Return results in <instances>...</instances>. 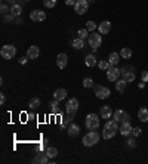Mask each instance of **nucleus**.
Segmentation results:
<instances>
[{"instance_id":"14","label":"nucleus","mask_w":148,"mask_h":164,"mask_svg":"<svg viewBox=\"0 0 148 164\" xmlns=\"http://www.w3.org/2000/svg\"><path fill=\"white\" fill-rule=\"evenodd\" d=\"M113 109H111V107H108V105H104V107H101V117L104 118V120H110L111 117H113Z\"/></svg>"},{"instance_id":"19","label":"nucleus","mask_w":148,"mask_h":164,"mask_svg":"<svg viewBox=\"0 0 148 164\" xmlns=\"http://www.w3.org/2000/svg\"><path fill=\"white\" fill-rule=\"evenodd\" d=\"M68 136H71V137H76L77 136V135H79V133H80V127H79V126H77V124H71V126H70V127H68Z\"/></svg>"},{"instance_id":"33","label":"nucleus","mask_w":148,"mask_h":164,"mask_svg":"<svg viewBox=\"0 0 148 164\" xmlns=\"http://www.w3.org/2000/svg\"><path fill=\"white\" fill-rule=\"evenodd\" d=\"M98 67H99L102 71H107V69L110 68V62H108V61H104V59H102V61L98 62Z\"/></svg>"},{"instance_id":"12","label":"nucleus","mask_w":148,"mask_h":164,"mask_svg":"<svg viewBox=\"0 0 148 164\" xmlns=\"http://www.w3.org/2000/svg\"><path fill=\"white\" fill-rule=\"evenodd\" d=\"M67 64H68V56L65 53H59L56 56V65H58V68L64 69L67 67Z\"/></svg>"},{"instance_id":"11","label":"nucleus","mask_w":148,"mask_h":164,"mask_svg":"<svg viewBox=\"0 0 148 164\" xmlns=\"http://www.w3.org/2000/svg\"><path fill=\"white\" fill-rule=\"evenodd\" d=\"M30 19L34 21V22H41V21L46 19V12H43V11H33L30 14Z\"/></svg>"},{"instance_id":"7","label":"nucleus","mask_w":148,"mask_h":164,"mask_svg":"<svg viewBox=\"0 0 148 164\" xmlns=\"http://www.w3.org/2000/svg\"><path fill=\"white\" fill-rule=\"evenodd\" d=\"M88 9H89L88 0H77L76 5H74V11H76V14H79V15H85L88 12Z\"/></svg>"},{"instance_id":"36","label":"nucleus","mask_w":148,"mask_h":164,"mask_svg":"<svg viewBox=\"0 0 148 164\" xmlns=\"http://www.w3.org/2000/svg\"><path fill=\"white\" fill-rule=\"evenodd\" d=\"M141 133H142L141 127H133V129H132V136L138 137V136H141Z\"/></svg>"},{"instance_id":"31","label":"nucleus","mask_w":148,"mask_h":164,"mask_svg":"<svg viewBox=\"0 0 148 164\" xmlns=\"http://www.w3.org/2000/svg\"><path fill=\"white\" fill-rule=\"evenodd\" d=\"M77 36L80 37V39H86V37H89V30L88 28H81V30H79V33H77Z\"/></svg>"},{"instance_id":"13","label":"nucleus","mask_w":148,"mask_h":164,"mask_svg":"<svg viewBox=\"0 0 148 164\" xmlns=\"http://www.w3.org/2000/svg\"><path fill=\"white\" fill-rule=\"evenodd\" d=\"M98 30H99L101 34H108L111 31V22L110 21H102L101 24L98 25Z\"/></svg>"},{"instance_id":"3","label":"nucleus","mask_w":148,"mask_h":164,"mask_svg":"<svg viewBox=\"0 0 148 164\" xmlns=\"http://www.w3.org/2000/svg\"><path fill=\"white\" fill-rule=\"evenodd\" d=\"M85 124H86L88 130H96L99 127V117L96 114H88L86 120H85Z\"/></svg>"},{"instance_id":"30","label":"nucleus","mask_w":148,"mask_h":164,"mask_svg":"<svg viewBox=\"0 0 148 164\" xmlns=\"http://www.w3.org/2000/svg\"><path fill=\"white\" fill-rule=\"evenodd\" d=\"M105 127H108V129L119 130V123H117L115 120H108L107 123H105Z\"/></svg>"},{"instance_id":"21","label":"nucleus","mask_w":148,"mask_h":164,"mask_svg":"<svg viewBox=\"0 0 148 164\" xmlns=\"http://www.w3.org/2000/svg\"><path fill=\"white\" fill-rule=\"evenodd\" d=\"M115 132H117V130L104 127V130H102V137H104V139H111L113 136H115Z\"/></svg>"},{"instance_id":"16","label":"nucleus","mask_w":148,"mask_h":164,"mask_svg":"<svg viewBox=\"0 0 148 164\" xmlns=\"http://www.w3.org/2000/svg\"><path fill=\"white\" fill-rule=\"evenodd\" d=\"M39 55H40V50L37 46H31V48H28L27 50V58L28 59H37L39 58Z\"/></svg>"},{"instance_id":"20","label":"nucleus","mask_w":148,"mask_h":164,"mask_svg":"<svg viewBox=\"0 0 148 164\" xmlns=\"http://www.w3.org/2000/svg\"><path fill=\"white\" fill-rule=\"evenodd\" d=\"M138 118L141 120L142 123H147L148 121V108H141L138 111Z\"/></svg>"},{"instance_id":"42","label":"nucleus","mask_w":148,"mask_h":164,"mask_svg":"<svg viewBox=\"0 0 148 164\" xmlns=\"http://www.w3.org/2000/svg\"><path fill=\"white\" fill-rule=\"evenodd\" d=\"M76 2H77V0H65V5H67V6H71V5H76Z\"/></svg>"},{"instance_id":"23","label":"nucleus","mask_w":148,"mask_h":164,"mask_svg":"<svg viewBox=\"0 0 148 164\" xmlns=\"http://www.w3.org/2000/svg\"><path fill=\"white\" fill-rule=\"evenodd\" d=\"M126 84H128V82H126L124 78L117 80V82H115V89H117V92L123 93V92H124V89H126Z\"/></svg>"},{"instance_id":"41","label":"nucleus","mask_w":148,"mask_h":164,"mask_svg":"<svg viewBox=\"0 0 148 164\" xmlns=\"http://www.w3.org/2000/svg\"><path fill=\"white\" fill-rule=\"evenodd\" d=\"M141 77H142V82H144V83H147V82H148V71H144Z\"/></svg>"},{"instance_id":"40","label":"nucleus","mask_w":148,"mask_h":164,"mask_svg":"<svg viewBox=\"0 0 148 164\" xmlns=\"http://www.w3.org/2000/svg\"><path fill=\"white\" fill-rule=\"evenodd\" d=\"M14 16L15 15H12V14L5 15V21H6V22H11V21H14Z\"/></svg>"},{"instance_id":"28","label":"nucleus","mask_w":148,"mask_h":164,"mask_svg":"<svg viewBox=\"0 0 148 164\" xmlns=\"http://www.w3.org/2000/svg\"><path fill=\"white\" fill-rule=\"evenodd\" d=\"M120 56L121 58H124V59H129L130 56H132V50L129 48H123L121 49V52H120Z\"/></svg>"},{"instance_id":"1","label":"nucleus","mask_w":148,"mask_h":164,"mask_svg":"<svg viewBox=\"0 0 148 164\" xmlns=\"http://www.w3.org/2000/svg\"><path fill=\"white\" fill-rule=\"evenodd\" d=\"M99 133L98 132H95V130H90L89 133H86L85 136H83V139H81V142H83V145L85 146H94V145H96L98 142H99Z\"/></svg>"},{"instance_id":"18","label":"nucleus","mask_w":148,"mask_h":164,"mask_svg":"<svg viewBox=\"0 0 148 164\" xmlns=\"http://www.w3.org/2000/svg\"><path fill=\"white\" fill-rule=\"evenodd\" d=\"M47 161H49V157H47L46 152H45V154H43V152H39V154L33 158V163H43L45 164V163H47Z\"/></svg>"},{"instance_id":"48","label":"nucleus","mask_w":148,"mask_h":164,"mask_svg":"<svg viewBox=\"0 0 148 164\" xmlns=\"http://www.w3.org/2000/svg\"><path fill=\"white\" fill-rule=\"evenodd\" d=\"M88 2H89V3H94V2H95V0H88Z\"/></svg>"},{"instance_id":"37","label":"nucleus","mask_w":148,"mask_h":164,"mask_svg":"<svg viewBox=\"0 0 148 164\" xmlns=\"http://www.w3.org/2000/svg\"><path fill=\"white\" fill-rule=\"evenodd\" d=\"M126 145H128L129 148H135V146H136V141H135V136H133V137H129L128 142H126Z\"/></svg>"},{"instance_id":"8","label":"nucleus","mask_w":148,"mask_h":164,"mask_svg":"<svg viewBox=\"0 0 148 164\" xmlns=\"http://www.w3.org/2000/svg\"><path fill=\"white\" fill-rule=\"evenodd\" d=\"M94 87H95V95L99 99H107L111 95V90L108 87H104V86H94Z\"/></svg>"},{"instance_id":"43","label":"nucleus","mask_w":148,"mask_h":164,"mask_svg":"<svg viewBox=\"0 0 148 164\" xmlns=\"http://www.w3.org/2000/svg\"><path fill=\"white\" fill-rule=\"evenodd\" d=\"M5 101H6V98H5V95H0V103L3 105V103H5Z\"/></svg>"},{"instance_id":"2","label":"nucleus","mask_w":148,"mask_h":164,"mask_svg":"<svg viewBox=\"0 0 148 164\" xmlns=\"http://www.w3.org/2000/svg\"><path fill=\"white\" fill-rule=\"evenodd\" d=\"M15 55H16V48H15L14 44H6V46H3L2 50H0V56L3 58V59H12Z\"/></svg>"},{"instance_id":"29","label":"nucleus","mask_w":148,"mask_h":164,"mask_svg":"<svg viewBox=\"0 0 148 164\" xmlns=\"http://www.w3.org/2000/svg\"><path fill=\"white\" fill-rule=\"evenodd\" d=\"M46 154H47V157H49V158H54V157L58 155V149L54 148V146H49V148L46 149Z\"/></svg>"},{"instance_id":"26","label":"nucleus","mask_w":148,"mask_h":164,"mask_svg":"<svg viewBox=\"0 0 148 164\" xmlns=\"http://www.w3.org/2000/svg\"><path fill=\"white\" fill-rule=\"evenodd\" d=\"M28 107L31 109H37L40 107V99H39V98H33V99L30 101V103H28Z\"/></svg>"},{"instance_id":"10","label":"nucleus","mask_w":148,"mask_h":164,"mask_svg":"<svg viewBox=\"0 0 148 164\" xmlns=\"http://www.w3.org/2000/svg\"><path fill=\"white\" fill-rule=\"evenodd\" d=\"M121 71V77L126 80L128 83H130V82H135V78H136V75H135V73H133V68L132 67H124V68H121L120 69Z\"/></svg>"},{"instance_id":"46","label":"nucleus","mask_w":148,"mask_h":164,"mask_svg":"<svg viewBox=\"0 0 148 164\" xmlns=\"http://www.w3.org/2000/svg\"><path fill=\"white\" fill-rule=\"evenodd\" d=\"M15 21H16V24H22V19H21L20 16H16V19Z\"/></svg>"},{"instance_id":"15","label":"nucleus","mask_w":148,"mask_h":164,"mask_svg":"<svg viewBox=\"0 0 148 164\" xmlns=\"http://www.w3.org/2000/svg\"><path fill=\"white\" fill-rule=\"evenodd\" d=\"M132 126H130V121H126V123H121L120 126V133L123 136H129V135H132Z\"/></svg>"},{"instance_id":"6","label":"nucleus","mask_w":148,"mask_h":164,"mask_svg":"<svg viewBox=\"0 0 148 164\" xmlns=\"http://www.w3.org/2000/svg\"><path fill=\"white\" fill-rule=\"evenodd\" d=\"M121 75V71L115 65H110V68L107 69V78L110 80V82H117L119 78H120Z\"/></svg>"},{"instance_id":"4","label":"nucleus","mask_w":148,"mask_h":164,"mask_svg":"<svg viewBox=\"0 0 148 164\" xmlns=\"http://www.w3.org/2000/svg\"><path fill=\"white\" fill-rule=\"evenodd\" d=\"M65 109H67V116L73 120L74 114H76V111L79 109V99H76V98H71V99H68L67 105H65Z\"/></svg>"},{"instance_id":"17","label":"nucleus","mask_w":148,"mask_h":164,"mask_svg":"<svg viewBox=\"0 0 148 164\" xmlns=\"http://www.w3.org/2000/svg\"><path fill=\"white\" fill-rule=\"evenodd\" d=\"M54 98L56 101H64L67 98V90L65 89H56L54 92Z\"/></svg>"},{"instance_id":"32","label":"nucleus","mask_w":148,"mask_h":164,"mask_svg":"<svg viewBox=\"0 0 148 164\" xmlns=\"http://www.w3.org/2000/svg\"><path fill=\"white\" fill-rule=\"evenodd\" d=\"M83 86L86 87V89H89V87H94L95 84H94V80L90 78V77H86L85 80H83Z\"/></svg>"},{"instance_id":"47","label":"nucleus","mask_w":148,"mask_h":164,"mask_svg":"<svg viewBox=\"0 0 148 164\" xmlns=\"http://www.w3.org/2000/svg\"><path fill=\"white\" fill-rule=\"evenodd\" d=\"M144 87H145V84H144V82H142V83H139V89H144Z\"/></svg>"},{"instance_id":"44","label":"nucleus","mask_w":148,"mask_h":164,"mask_svg":"<svg viewBox=\"0 0 148 164\" xmlns=\"http://www.w3.org/2000/svg\"><path fill=\"white\" fill-rule=\"evenodd\" d=\"M9 5H16V0H6Z\"/></svg>"},{"instance_id":"39","label":"nucleus","mask_w":148,"mask_h":164,"mask_svg":"<svg viewBox=\"0 0 148 164\" xmlns=\"http://www.w3.org/2000/svg\"><path fill=\"white\" fill-rule=\"evenodd\" d=\"M0 11H2V15H7V14H11V9H9V7H7L6 5H5V3L2 5V7H0Z\"/></svg>"},{"instance_id":"24","label":"nucleus","mask_w":148,"mask_h":164,"mask_svg":"<svg viewBox=\"0 0 148 164\" xmlns=\"http://www.w3.org/2000/svg\"><path fill=\"white\" fill-rule=\"evenodd\" d=\"M85 64H86L88 67L92 68V67L96 65V58H95L94 55H88V56H86V59H85Z\"/></svg>"},{"instance_id":"22","label":"nucleus","mask_w":148,"mask_h":164,"mask_svg":"<svg viewBox=\"0 0 148 164\" xmlns=\"http://www.w3.org/2000/svg\"><path fill=\"white\" fill-rule=\"evenodd\" d=\"M120 61V53H117V52H113V53L108 56V62H110V65H117Z\"/></svg>"},{"instance_id":"27","label":"nucleus","mask_w":148,"mask_h":164,"mask_svg":"<svg viewBox=\"0 0 148 164\" xmlns=\"http://www.w3.org/2000/svg\"><path fill=\"white\" fill-rule=\"evenodd\" d=\"M11 14L15 15V16H20V15L22 14V9H21L20 5H12V7H11Z\"/></svg>"},{"instance_id":"34","label":"nucleus","mask_w":148,"mask_h":164,"mask_svg":"<svg viewBox=\"0 0 148 164\" xmlns=\"http://www.w3.org/2000/svg\"><path fill=\"white\" fill-rule=\"evenodd\" d=\"M58 102H59V101H56V99H55L54 102H50V109H52L54 114H58V112H59V108H58L59 105H58Z\"/></svg>"},{"instance_id":"35","label":"nucleus","mask_w":148,"mask_h":164,"mask_svg":"<svg viewBox=\"0 0 148 164\" xmlns=\"http://www.w3.org/2000/svg\"><path fill=\"white\" fill-rule=\"evenodd\" d=\"M43 5H45V7L52 9V7L56 6V0H43Z\"/></svg>"},{"instance_id":"45","label":"nucleus","mask_w":148,"mask_h":164,"mask_svg":"<svg viewBox=\"0 0 148 164\" xmlns=\"http://www.w3.org/2000/svg\"><path fill=\"white\" fill-rule=\"evenodd\" d=\"M27 59H28V58H21L20 62H21V64H25V62H27Z\"/></svg>"},{"instance_id":"38","label":"nucleus","mask_w":148,"mask_h":164,"mask_svg":"<svg viewBox=\"0 0 148 164\" xmlns=\"http://www.w3.org/2000/svg\"><path fill=\"white\" fill-rule=\"evenodd\" d=\"M86 28H88L89 31H94L95 28H96V24H95L94 21H88L86 22Z\"/></svg>"},{"instance_id":"25","label":"nucleus","mask_w":148,"mask_h":164,"mask_svg":"<svg viewBox=\"0 0 148 164\" xmlns=\"http://www.w3.org/2000/svg\"><path fill=\"white\" fill-rule=\"evenodd\" d=\"M73 48L74 49H83L85 48V41H83V39L77 37L76 40H73Z\"/></svg>"},{"instance_id":"5","label":"nucleus","mask_w":148,"mask_h":164,"mask_svg":"<svg viewBox=\"0 0 148 164\" xmlns=\"http://www.w3.org/2000/svg\"><path fill=\"white\" fill-rule=\"evenodd\" d=\"M89 44H90V48L92 49H96L98 48H101V44H102V37H101V33H94L92 31V34H89Z\"/></svg>"},{"instance_id":"9","label":"nucleus","mask_w":148,"mask_h":164,"mask_svg":"<svg viewBox=\"0 0 148 164\" xmlns=\"http://www.w3.org/2000/svg\"><path fill=\"white\" fill-rule=\"evenodd\" d=\"M113 117H114V120L117 121V123H126V121H130L129 114L126 112V111H123V109H117L114 114H113Z\"/></svg>"}]
</instances>
